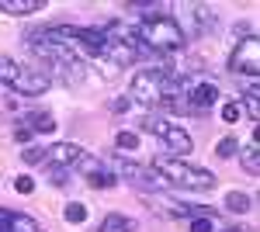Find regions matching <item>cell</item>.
Segmentation results:
<instances>
[{
	"label": "cell",
	"mask_w": 260,
	"mask_h": 232,
	"mask_svg": "<svg viewBox=\"0 0 260 232\" xmlns=\"http://www.w3.org/2000/svg\"><path fill=\"white\" fill-rule=\"evenodd\" d=\"M0 83H7L11 90H18V94H24V97H39V94L49 90L52 77H49L45 70H31V66L18 62V59L0 56Z\"/></svg>",
	"instance_id": "2"
},
{
	"label": "cell",
	"mask_w": 260,
	"mask_h": 232,
	"mask_svg": "<svg viewBox=\"0 0 260 232\" xmlns=\"http://www.w3.org/2000/svg\"><path fill=\"white\" fill-rule=\"evenodd\" d=\"M222 118L233 125V121H240L243 118V108H240V101H229V104H222Z\"/></svg>",
	"instance_id": "19"
},
{
	"label": "cell",
	"mask_w": 260,
	"mask_h": 232,
	"mask_svg": "<svg viewBox=\"0 0 260 232\" xmlns=\"http://www.w3.org/2000/svg\"><path fill=\"white\" fill-rule=\"evenodd\" d=\"M0 232H42V229H39V222H35L31 215L0 208Z\"/></svg>",
	"instance_id": "10"
},
{
	"label": "cell",
	"mask_w": 260,
	"mask_h": 232,
	"mask_svg": "<svg viewBox=\"0 0 260 232\" xmlns=\"http://www.w3.org/2000/svg\"><path fill=\"white\" fill-rule=\"evenodd\" d=\"M42 7H45V0H0L4 14H35Z\"/></svg>",
	"instance_id": "11"
},
{
	"label": "cell",
	"mask_w": 260,
	"mask_h": 232,
	"mask_svg": "<svg viewBox=\"0 0 260 232\" xmlns=\"http://www.w3.org/2000/svg\"><path fill=\"white\" fill-rule=\"evenodd\" d=\"M136 39H142L149 49H156V52H180L184 49V35H180L177 21L167 18V14H149V18H142L136 28Z\"/></svg>",
	"instance_id": "1"
},
{
	"label": "cell",
	"mask_w": 260,
	"mask_h": 232,
	"mask_svg": "<svg viewBox=\"0 0 260 232\" xmlns=\"http://www.w3.org/2000/svg\"><path fill=\"white\" fill-rule=\"evenodd\" d=\"M14 139H18V142H28V139H31V128H14Z\"/></svg>",
	"instance_id": "25"
},
{
	"label": "cell",
	"mask_w": 260,
	"mask_h": 232,
	"mask_svg": "<svg viewBox=\"0 0 260 232\" xmlns=\"http://www.w3.org/2000/svg\"><path fill=\"white\" fill-rule=\"evenodd\" d=\"M83 177H87V184L90 187H115V180L118 177L108 170V163H98V159H83Z\"/></svg>",
	"instance_id": "9"
},
{
	"label": "cell",
	"mask_w": 260,
	"mask_h": 232,
	"mask_svg": "<svg viewBox=\"0 0 260 232\" xmlns=\"http://www.w3.org/2000/svg\"><path fill=\"white\" fill-rule=\"evenodd\" d=\"M142 132H149V136H160L174 153H191V136L180 128V125H170L167 118L160 115H142Z\"/></svg>",
	"instance_id": "5"
},
{
	"label": "cell",
	"mask_w": 260,
	"mask_h": 232,
	"mask_svg": "<svg viewBox=\"0 0 260 232\" xmlns=\"http://www.w3.org/2000/svg\"><path fill=\"white\" fill-rule=\"evenodd\" d=\"M136 229H139V225H136L132 218H125V215L111 212V215H104V222H101L98 232H136Z\"/></svg>",
	"instance_id": "12"
},
{
	"label": "cell",
	"mask_w": 260,
	"mask_h": 232,
	"mask_svg": "<svg viewBox=\"0 0 260 232\" xmlns=\"http://www.w3.org/2000/svg\"><path fill=\"white\" fill-rule=\"evenodd\" d=\"M215 229V218L212 215H198V218H191V232H212Z\"/></svg>",
	"instance_id": "20"
},
{
	"label": "cell",
	"mask_w": 260,
	"mask_h": 232,
	"mask_svg": "<svg viewBox=\"0 0 260 232\" xmlns=\"http://www.w3.org/2000/svg\"><path fill=\"white\" fill-rule=\"evenodd\" d=\"M153 174H160L163 180H170V184L191 187V191H208V187H215V174L201 170L194 163H184V159H156Z\"/></svg>",
	"instance_id": "3"
},
{
	"label": "cell",
	"mask_w": 260,
	"mask_h": 232,
	"mask_svg": "<svg viewBox=\"0 0 260 232\" xmlns=\"http://www.w3.org/2000/svg\"><path fill=\"white\" fill-rule=\"evenodd\" d=\"M236 149H240V142H236V139H222L219 146H215V153H219L222 159H229V156L236 153Z\"/></svg>",
	"instance_id": "21"
},
{
	"label": "cell",
	"mask_w": 260,
	"mask_h": 232,
	"mask_svg": "<svg viewBox=\"0 0 260 232\" xmlns=\"http://www.w3.org/2000/svg\"><path fill=\"white\" fill-rule=\"evenodd\" d=\"M83 159H87V153H83L80 146H73V142H56L42 156V163L49 170H73V167H80Z\"/></svg>",
	"instance_id": "7"
},
{
	"label": "cell",
	"mask_w": 260,
	"mask_h": 232,
	"mask_svg": "<svg viewBox=\"0 0 260 232\" xmlns=\"http://www.w3.org/2000/svg\"><path fill=\"white\" fill-rule=\"evenodd\" d=\"M219 101V87L212 80H194L184 90V111H208Z\"/></svg>",
	"instance_id": "8"
},
{
	"label": "cell",
	"mask_w": 260,
	"mask_h": 232,
	"mask_svg": "<svg viewBox=\"0 0 260 232\" xmlns=\"http://www.w3.org/2000/svg\"><path fill=\"white\" fill-rule=\"evenodd\" d=\"M132 108V101L128 97H118V101H111V111H128Z\"/></svg>",
	"instance_id": "24"
},
{
	"label": "cell",
	"mask_w": 260,
	"mask_h": 232,
	"mask_svg": "<svg viewBox=\"0 0 260 232\" xmlns=\"http://www.w3.org/2000/svg\"><path fill=\"white\" fill-rule=\"evenodd\" d=\"M115 146L132 153V149H139V136H132V132H118V136H115Z\"/></svg>",
	"instance_id": "18"
},
{
	"label": "cell",
	"mask_w": 260,
	"mask_h": 232,
	"mask_svg": "<svg viewBox=\"0 0 260 232\" xmlns=\"http://www.w3.org/2000/svg\"><path fill=\"white\" fill-rule=\"evenodd\" d=\"M24 163H42V156H45V149H39V146H31V149H24Z\"/></svg>",
	"instance_id": "23"
},
{
	"label": "cell",
	"mask_w": 260,
	"mask_h": 232,
	"mask_svg": "<svg viewBox=\"0 0 260 232\" xmlns=\"http://www.w3.org/2000/svg\"><path fill=\"white\" fill-rule=\"evenodd\" d=\"M243 167H246V174H260V153H257V136L250 139L246 146H243Z\"/></svg>",
	"instance_id": "14"
},
{
	"label": "cell",
	"mask_w": 260,
	"mask_h": 232,
	"mask_svg": "<svg viewBox=\"0 0 260 232\" xmlns=\"http://www.w3.org/2000/svg\"><path fill=\"white\" fill-rule=\"evenodd\" d=\"M225 208L236 212V215H243V212L253 208V201H250V194H243V191H229V194H225Z\"/></svg>",
	"instance_id": "15"
},
{
	"label": "cell",
	"mask_w": 260,
	"mask_h": 232,
	"mask_svg": "<svg viewBox=\"0 0 260 232\" xmlns=\"http://www.w3.org/2000/svg\"><path fill=\"white\" fill-rule=\"evenodd\" d=\"M62 218H66L70 225H83V222H87V208H83L80 201H70V205L62 208Z\"/></svg>",
	"instance_id": "16"
},
{
	"label": "cell",
	"mask_w": 260,
	"mask_h": 232,
	"mask_svg": "<svg viewBox=\"0 0 260 232\" xmlns=\"http://www.w3.org/2000/svg\"><path fill=\"white\" fill-rule=\"evenodd\" d=\"M240 108H246V115L253 118V121H260V101H257V87L250 83V90H246V101H243Z\"/></svg>",
	"instance_id": "17"
},
{
	"label": "cell",
	"mask_w": 260,
	"mask_h": 232,
	"mask_svg": "<svg viewBox=\"0 0 260 232\" xmlns=\"http://www.w3.org/2000/svg\"><path fill=\"white\" fill-rule=\"evenodd\" d=\"M14 191H18V194H31V191H35V180H31V177H24V174H21L18 180H14Z\"/></svg>",
	"instance_id": "22"
},
{
	"label": "cell",
	"mask_w": 260,
	"mask_h": 232,
	"mask_svg": "<svg viewBox=\"0 0 260 232\" xmlns=\"http://www.w3.org/2000/svg\"><path fill=\"white\" fill-rule=\"evenodd\" d=\"M24 121H28V128H31V132H42V136L56 132V118L45 115V111H31V115L24 118Z\"/></svg>",
	"instance_id": "13"
},
{
	"label": "cell",
	"mask_w": 260,
	"mask_h": 232,
	"mask_svg": "<svg viewBox=\"0 0 260 232\" xmlns=\"http://www.w3.org/2000/svg\"><path fill=\"white\" fill-rule=\"evenodd\" d=\"M184 39H205L215 28V11L205 4H184L180 7V21H177Z\"/></svg>",
	"instance_id": "4"
},
{
	"label": "cell",
	"mask_w": 260,
	"mask_h": 232,
	"mask_svg": "<svg viewBox=\"0 0 260 232\" xmlns=\"http://www.w3.org/2000/svg\"><path fill=\"white\" fill-rule=\"evenodd\" d=\"M229 70L233 73H243V77H257L260 73V42L257 35H246L243 42H236L233 56H229Z\"/></svg>",
	"instance_id": "6"
}]
</instances>
